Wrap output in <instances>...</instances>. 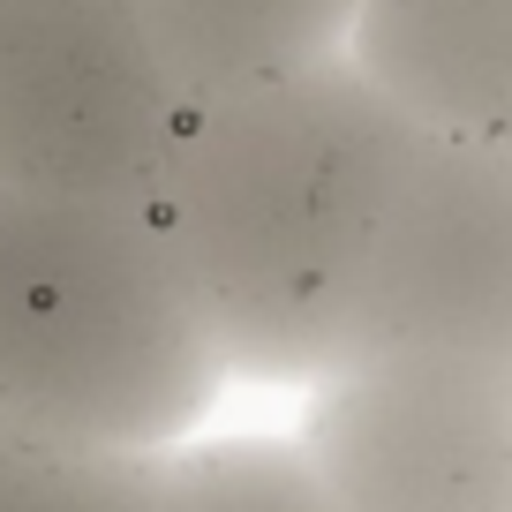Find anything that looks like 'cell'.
Returning a JSON list of instances; mask_svg holds the SVG:
<instances>
[{
    "label": "cell",
    "mask_w": 512,
    "mask_h": 512,
    "mask_svg": "<svg viewBox=\"0 0 512 512\" xmlns=\"http://www.w3.org/2000/svg\"><path fill=\"white\" fill-rule=\"evenodd\" d=\"M294 445L332 512H512V377L347 362L302 392Z\"/></svg>",
    "instance_id": "5"
},
{
    "label": "cell",
    "mask_w": 512,
    "mask_h": 512,
    "mask_svg": "<svg viewBox=\"0 0 512 512\" xmlns=\"http://www.w3.org/2000/svg\"><path fill=\"white\" fill-rule=\"evenodd\" d=\"M166 512H332L294 430H204L166 452Z\"/></svg>",
    "instance_id": "8"
},
{
    "label": "cell",
    "mask_w": 512,
    "mask_h": 512,
    "mask_svg": "<svg viewBox=\"0 0 512 512\" xmlns=\"http://www.w3.org/2000/svg\"><path fill=\"white\" fill-rule=\"evenodd\" d=\"M415 136L354 61L174 113L136 211L234 384L302 400L347 369L369 249Z\"/></svg>",
    "instance_id": "1"
},
{
    "label": "cell",
    "mask_w": 512,
    "mask_h": 512,
    "mask_svg": "<svg viewBox=\"0 0 512 512\" xmlns=\"http://www.w3.org/2000/svg\"><path fill=\"white\" fill-rule=\"evenodd\" d=\"M174 113L136 0H0V189L136 196Z\"/></svg>",
    "instance_id": "3"
},
{
    "label": "cell",
    "mask_w": 512,
    "mask_h": 512,
    "mask_svg": "<svg viewBox=\"0 0 512 512\" xmlns=\"http://www.w3.org/2000/svg\"><path fill=\"white\" fill-rule=\"evenodd\" d=\"M181 106L347 61L362 0H136Z\"/></svg>",
    "instance_id": "7"
},
{
    "label": "cell",
    "mask_w": 512,
    "mask_h": 512,
    "mask_svg": "<svg viewBox=\"0 0 512 512\" xmlns=\"http://www.w3.org/2000/svg\"><path fill=\"white\" fill-rule=\"evenodd\" d=\"M347 61L422 136L512 151V0H362Z\"/></svg>",
    "instance_id": "6"
},
{
    "label": "cell",
    "mask_w": 512,
    "mask_h": 512,
    "mask_svg": "<svg viewBox=\"0 0 512 512\" xmlns=\"http://www.w3.org/2000/svg\"><path fill=\"white\" fill-rule=\"evenodd\" d=\"M0 512H166V452H83L0 430Z\"/></svg>",
    "instance_id": "9"
},
{
    "label": "cell",
    "mask_w": 512,
    "mask_h": 512,
    "mask_svg": "<svg viewBox=\"0 0 512 512\" xmlns=\"http://www.w3.org/2000/svg\"><path fill=\"white\" fill-rule=\"evenodd\" d=\"M136 196L0 189V430L83 452H174L226 400Z\"/></svg>",
    "instance_id": "2"
},
{
    "label": "cell",
    "mask_w": 512,
    "mask_h": 512,
    "mask_svg": "<svg viewBox=\"0 0 512 512\" xmlns=\"http://www.w3.org/2000/svg\"><path fill=\"white\" fill-rule=\"evenodd\" d=\"M347 362H452L512 377V151L415 136Z\"/></svg>",
    "instance_id": "4"
}]
</instances>
